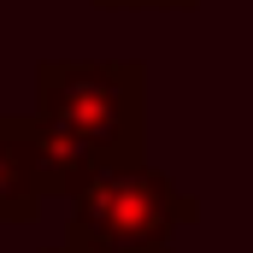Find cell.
Listing matches in <instances>:
<instances>
[{"mask_svg":"<svg viewBox=\"0 0 253 253\" xmlns=\"http://www.w3.org/2000/svg\"><path fill=\"white\" fill-rule=\"evenodd\" d=\"M147 71L135 59H42L36 112H24L47 141L71 147L88 171L141 165L147 129Z\"/></svg>","mask_w":253,"mask_h":253,"instance_id":"cell-1","label":"cell"},{"mask_svg":"<svg viewBox=\"0 0 253 253\" xmlns=\"http://www.w3.org/2000/svg\"><path fill=\"white\" fill-rule=\"evenodd\" d=\"M100 12H194L200 0H94Z\"/></svg>","mask_w":253,"mask_h":253,"instance_id":"cell-4","label":"cell"},{"mask_svg":"<svg viewBox=\"0 0 253 253\" xmlns=\"http://www.w3.org/2000/svg\"><path fill=\"white\" fill-rule=\"evenodd\" d=\"M42 218V177H36V129L30 118H0V224Z\"/></svg>","mask_w":253,"mask_h":253,"instance_id":"cell-3","label":"cell"},{"mask_svg":"<svg viewBox=\"0 0 253 253\" xmlns=\"http://www.w3.org/2000/svg\"><path fill=\"white\" fill-rule=\"evenodd\" d=\"M65 248L71 253H171L177 230L194 224V194H183L153 165L94 171L65 200Z\"/></svg>","mask_w":253,"mask_h":253,"instance_id":"cell-2","label":"cell"},{"mask_svg":"<svg viewBox=\"0 0 253 253\" xmlns=\"http://www.w3.org/2000/svg\"><path fill=\"white\" fill-rule=\"evenodd\" d=\"M42 253H71V248H42Z\"/></svg>","mask_w":253,"mask_h":253,"instance_id":"cell-5","label":"cell"}]
</instances>
